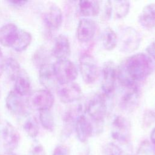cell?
I'll use <instances>...</instances> for the list:
<instances>
[{
    "label": "cell",
    "mask_w": 155,
    "mask_h": 155,
    "mask_svg": "<svg viewBox=\"0 0 155 155\" xmlns=\"http://www.w3.org/2000/svg\"><path fill=\"white\" fill-rule=\"evenodd\" d=\"M155 69L153 60L147 54L139 53L125 59L117 68V78L124 87L137 85L147 78Z\"/></svg>",
    "instance_id": "obj_1"
},
{
    "label": "cell",
    "mask_w": 155,
    "mask_h": 155,
    "mask_svg": "<svg viewBox=\"0 0 155 155\" xmlns=\"http://www.w3.org/2000/svg\"><path fill=\"white\" fill-rule=\"evenodd\" d=\"M117 35V45L120 51L130 53L136 51L140 43L139 32L131 27H123Z\"/></svg>",
    "instance_id": "obj_2"
},
{
    "label": "cell",
    "mask_w": 155,
    "mask_h": 155,
    "mask_svg": "<svg viewBox=\"0 0 155 155\" xmlns=\"http://www.w3.org/2000/svg\"><path fill=\"white\" fill-rule=\"evenodd\" d=\"M53 65L56 80L59 84L73 82L78 76L76 65L68 59L57 60Z\"/></svg>",
    "instance_id": "obj_3"
},
{
    "label": "cell",
    "mask_w": 155,
    "mask_h": 155,
    "mask_svg": "<svg viewBox=\"0 0 155 155\" xmlns=\"http://www.w3.org/2000/svg\"><path fill=\"white\" fill-rule=\"evenodd\" d=\"M86 111L90 118L96 123H101L107 112V105L104 94L96 93L89 100Z\"/></svg>",
    "instance_id": "obj_4"
},
{
    "label": "cell",
    "mask_w": 155,
    "mask_h": 155,
    "mask_svg": "<svg viewBox=\"0 0 155 155\" xmlns=\"http://www.w3.org/2000/svg\"><path fill=\"white\" fill-rule=\"evenodd\" d=\"M79 71L84 82L93 84L99 76V68L95 59L90 54H84L79 58Z\"/></svg>",
    "instance_id": "obj_5"
},
{
    "label": "cell",
    "mask_w": 155,
    "mask_h": 155,
    "mask_svg": "<svg viewBox=\"0 0 155 155\" xmlns=\"http://www.w3.org/2000/svg\"><path fill=\"white\" fill-rule=\"evenodd\" d=\"M111 135L120 143H128L131 137V125L128 120L122 116H116L111 123Z\"/></svg>",
    "instance_id": "obj_6"
},
{
    "label": "cell",
    "mask_w": 155,
    "mask_h": 155,
    "mask_svg": "<svg viewBox=\"0 0 155 155\" xmlns=\"http://www.w3.org/2000/svg\"><path fill=\"white\" fill-rule=\"evenodd\" d=\"M54 101L53 94L47 89H41L33 92L27 100L30 107L39 111L50 110Z\"/></svg>",
    "instance_id": "obj_7"
},
{
    "label": "cell",
    "mask_w": 155,
    "mask_h": 155,
    "mask_svg": "<svg viewBox=\"0 0 155 155\" xmlns=\"http://www.w3.org/2000/svg\"><path fill=\"white\" fill-rule=\"evenodd\" d=\"M117 79V68L111 61L105 62L102 68L101 88L105 96H111L115 88Z\"/></svg>",
    "instance_id": "obj_8"
},
{
    "label": "cell",
    "mask_w": 155,
    "mask_h": 155,
    "mask_svg": "<svg viewBox=\"0 0 155 155\" xmlns=\"http://www.w3.org/2000/svg\"><path fill=\"white\" fill-rule=\"evenodd\" d=\"M56 93L60 101L64 104L79 101L82 94L80 86L74 82L59 84L56 87Z\"/></svg>",
    "instance_id": "obj_9"
},
{
    "label": "cell",
    "mask_w": 155,
    "mask_h": 155,
    "mask_svg": "<svg viewBox=\"0 0 155 155\" xmlns=\"http://www.w3.org/2000/svg\"><path fill=\"white\" fill-rule=\"evenodd\" d=\"M1 136L5 153L13 152L18 147L20 140V135L16 128L6 122L2 128Z\"/></svg>",
    "instance_id": "obj_10"
},
{
    "label": "cell",
    "mask_w": 155,
    "mask_h": 155,
    "mask_svg": "<svg viewBox=\"0 0 155 155\" xmlns=\"http://www.w3.org/2000/svg\"><path fill=\"white\" fill-rule=\"evenodd\" d=\"M123 92L119 101L120 108L127 112L133 111L137 106L140 93L137 85L124 87Z\"/></svg>",
    "instance_id": "obj_11"
},
{
    "label": "cell",
    "mask_w": 155,
    "mask_h": 155,
    "mask_svg": "<svg viewBox=\"0 0 155 155\" xmlns=\"http://www.w3.org/2000/svg\"><path fill=\"white\" fill-rule=\"evenodd\" d=\"M7 108L17 116H25L28 114L30 107L27 101H25L23 97L18 94L15 91L8 93L5 99Z\"/></svg>",
    "instance_id": "obj_12"
},
{
    "label": "cell",
    "mask_w": 155,
    "mask_h": 155,
    "mask_svg": "<svg viewBox=\"0 0 155 155\" xmlns=\"http://www.w3.org/2000/svg\"><path fill=\"white\" fill-rule=\"evenodd\" d=\"M96 30V25L93 20L90 18H82L79 21L77 26V39L80 42L87 43L93 38Z\"/></svg>",
    "instance_id": "obj_13"
},
{
    "label": "cell",
    "mask_w": 155,
    "mask_h": 155,
    "mask_svg": "<svg viewBox=\"0 0 155 155\" xmlns=\"http://www.w3.org/2000/svg\"><path fill=\"white\" fill-rule=\"evenodd\" d=\"M74 128L77 137L82 142H85L94 132V127L91 122L84 114L77 117L74 122Z\"/></svg>",
    "instance_id": "obj_14"
},
{
    "label": "cell",
    "mask_w": 155,
    "mask_h": 155,
    "mask_svg": "<svg viewBox=\"0 0 155 155\" xmlns=\"http://www.w3.org/2000/svg\"><path fill=\"white\" fill-rule=\"evenodd\" d=\"M20 28L12 23L7 24L0 28V44L7 47H12L16 41Z\"/></svg>",
    "instance_id": "obj_15"
},
{
    "label": "cell",
    "mask_w": 155,
    "mask_h": 155,
    "mask_svg": "<svg viewBox=\"0 0 155 155\" xmlns=\"http://www.w3.org/2000/svg\"><path fill=\"white\" fill-rule=\"evenodd\" d=\"M70 44L68 38L64 35H59L54 41L51 50L52 55L58 60L67 59L70 54Z\"/></svg>",
    "instance_id": "obj_16"
},
{
    "label": "cell",
    "mask_w": 155,
    "mask_h": 155,
    "mask_svg": "<svg viewBox=\"0 0 155 155\" xmlns=\"http://www.w3.org/2000/svg\"><path fill=\"white\" fill-rule=\"evenodd\" d=\"M39 80L47 90H50L56 87V82L58 81L55 76L53 64L47 63L39 67Z\"/></svg>",
    "instance_id": "obj_17"
},
{
    "label": "cell",
    "mask_w": 155,
    "mask_h": 155,
    "mask_svg": "<svg viewBox=\"0 0 155 155\" xmlns=\"http://www.w3.org/2000/svg\"><path fill=\"white\" fill-rule=\"evenodd\" d=\"M63 21L61 9L56 5H51L44 15V21L48 28L51 30L58 29Z\"/></svg>",
    "instance_id": "obj_18"
},
{
    "label": "cell",
    "mask_w": 155,
    "mask_h": 155,
    "mask_svg": "<svg viewBox=\"0 0 155 155\" xmlns=\"http://www.w3.org/2000/svg\"><path fill=\"white\" fill-rule=\"evenodd\" d=\"M100 8V2L98 1H81L78 4L79 14L86 18L97 16L99 13Z\"/></svg>",
    "instance_id": "obj_19"
},
{
    "label": "cell",
    "mask_w": 155,
    "mask_h": 155,
    "mask_svg": "<svg viewBox=\"0 0 155 155\" xmlns=\"http://www.w3.org/2000/svg\"><path fill=\"white\" fill-rule=\"evenodd\" d=\"M140 25L147 28L155 27V4H150L145 6L139 16Z\"/></svg>",
    "instance_id": "obj_20"
},
{
    "label": "cell",
    "mask_w": 155,
    "mask_h": 155,
    "mask_svg": "<svg viewBox=\"0 0 155 155\" xmlns=\"http://www.w3.org/2000/svg\"><path fill=\"white\" fill-rule=\"evenodd\" d=\"M30 81L28 74L22 70L15 80V91L19 95H27L30 91Z\"/></svg>",
    "instance_id": "obj_21"
},
{
    "label": "cell",
    "mask_w": 155,
    "mask_h": 155,
    "mask_svg": "<svg viewBox=\"0 0 155 155\" xmlns=\"http://www.w3.org/2000/svg\"><path fill=\"white\" fill-rule=\"evenodd\" d=\"M101 39L103 47L106 50H113L117 45V35L110 27L104 29L101 35Z\"/></svg>",
    "instance_id": "obj_22"
},
{
    "label": "cell",
    "mask_w": 155,
    "mask_h": 155,
    "mask_svg": "<svg viewBox=\"0 0 155 155\" xmlns=\"http://www.w3.org/2000/svg\"><path fill=\"white\" fill-rule=\"evenodd\" d=\"M112 2V15L116 19L124 18L129 13L130 2L128 1H114Z\"/></svg>",
    "instance_id": "obj_23"
},
{
    "label": "cell",
    "mask_w": 155,
    "mask_h": 155,
    "mask_svg": "<svg viewBox=\"0 0 155 155\" xmlns=\"http://www.w3.org/2000/svg\"><path fill=\"white\" fill-rule=\"evenodd\" d=\"M31 39L32 37L29 32L20 28L18 38L12 48L16 51H22L28 47Z\"/></svg>",
    "instance_id": "obj_24"
},
{
    "label": "cell",
    "mask_w": 155,
    "mask_h": 155,
    "mask_svg": "<svg viewBox=\"0 0 155 155\" xmlns=\"http://www.w3.org/2000/svg\"><path fill=\"white\" fill-rule=\"evenodd\" d=\"M8 76L12 80H15L21 71L19 63L13 58H8L5 62V68Z\"/></svg>",
    "instance_id": "obj_25"
},
{
    "label": "cell",
    "mask_w": 155,
    "mask_h": 155,
    "mask_svg": "<svg viewBox=\"0 0 155 155\" xmlns=\"http://www.w3.org/2000/svg\"><path fill=\"white\" fill-rule=\"evenodd\" d=\"M23 128L26 133L31 137H36L39 133V124L37 119L34 116H30L26 119Z\"/></svg>",
    "instance_id": "obj_26"
},
{
    "label": "cell",
    "mask_w": 155,
    "mask_h": 155,
    "mask_svg": "<svg viewBox=\"0 0 155 155\" xmlns=\"http://www.w3.org/2000/svg\"><path fill=\"white\" fill-rule=\"evenodd\" d=\"M39 120L42 127L48 131H53L54 127L53 116L50 110L39 111Z\"/></svg>",
    "instance_id": "obj_27"
},
{
    "label": "cell",
    "mask_w": 155,
    "mask_h": 155,
    "mask_svg": "<svg viewBox=\"0 0 155 155\" xmlns=\"http://www.w3.org/2000/svg\"><path fill=\"white\" fill-rule=\"evenodd\" d=\"M136 155H155V148L151 143L145 140L139 145Z\"/></svg>",
    "instance_id": "obj_28"
},
{
    "label": "cell",
    "mask_w": 155,
    "mask_h": 155,
    "mask_svg": "<svg viewBox=\"0 0 155 155\" xmlns=\"http://www.w3.org/2000/svg\"><path fill=\"white\" fill-rule=\"evenodd\" d=\"M102 153L103 155H122L121 149L112 142L108 143L104 146Z\"/></svg>",
    "instance_id": "obj_29"
},
{
    "label": "cell",
    "mask_w": 155,
    "mask_h": 155,
    "mask_svg": "<svg viewBox=\"0 0 155 155\" xmlns=\"http://www.w3.org/2000/svg\"><path fill=\"white\" fill-rule=\"evenodd\" d=\"M47 53L44 49H39L33 55V62L39 65L40 67L41 65L47 64Z\"/></svg>",
    "instance_id": "obj_30"
},
{
    "label": "cell",
    "mask_w": 155,
    "mask_h": 155,
    "mask_svg": "<svg viewBox=\"0 0 155 155\" xmlns=\"http://www.w3.org/2000/svg\"><path fill=\"white\" fill-rule=\"evenodd\" d=\"M69 148L64 145H59L54 149L53 155H69Z\"/></svg>",
    "instance_id": "obj_31"
},
{
    "label": "cell",
    "mask_w": 155,
    "mask_h": 155,
    "mask_svg": "<svg viewBox=\"0 0 155 155\" xmlns=\"http://www.w3.org/2000/svg\"><path fill=\"white\" fill-rule=\"evenodd\" d=\"M104 18L108 20L112 16V2L111 1L105 2L104 10Z\"/></svg>",
    "instance_id": "obj_32"
},
{
    "label": "cell",
    "mask_w": 155,
    "mask_h": 155,
    "mask_svg": "<svg viewBox=\"0 0 155 155\" xmlns=\"http://www.w3.org/2000/svg\"><path fill=\"white\" fill-rule=\"evenodd\" d=\"M32 155H46V153L42 145L38 144L33 147L32 150Z\"/></svg>",
    "instance_id": "obj_33"
},
{
    "label": "cell",
    "mask_w": 155,
    "mask_h": 155,
    "mask_svg": "<svg viewBox=\"0 0 155 155\" xmlns=\"http://www.w3.org/2000/svg\"><path fill=\"white\" fill-rule=\"evenodd\" d=\"M147 52L148 53V55L153 60L155 61V42H151L149 44L147 48Z\"/></svg>",
    "instance_id": "obj_34"
},
{
    "label": "cell",
    "mask_w": 155,
    "mask_h": 155,
    "mask_svg": "<svg viewBox=\"0 0 155 155\" xmlns=\"http://www.w3.org/2000/svg\"><path fill=\"white\" fill-rule=\"evenodd\" d=\"M5 59L4 58L2 51L0 48V78L2 76L5 68Z\"/></svg>",
    "instance_id": "obj_35"
},
{
    "label": "cell",
    "mask_w": 155,
    "mask_h": 155,
    "mask_svg": "<svg viewBox=\"0 0 155 155\" xmlns=\"http://www.w3.org/2000/svg\"><path fill=\"white\" fill-rule=\"evenodd\" d=\"M9 2L15 6H22L25 5L28 1H10Z\"/></svg>",
    "instance_id": "obj_36"
},
{
    "label": "cell",
    "mask_w": 155,
    "mask_h": 155,
    "mask_svg": "<svg viewBox=\"0 0 155 155\" xmlns=\"http://www.w3.org/2000/svg\"><path fill=\"white\" fill-rule=\"evenodd\" d=\"M150 139H151V141L153 145L155 148V127L153 128V130H152V131L151 133Z\"/></svg>",
    "instance_id": "obj_37"
},
{
    "label": "cell",
    "mask_w": 155,
    "mask_h": 155,
    "mask_svg": "<svg viewBox=\"0 0 155 155\" xmlns=\"http://www.w3.org/2000/svg\"><path fill=\"white\" fill-rule=\"evenodd\" d=\"M3 155H17V154H16L13 152H12V153H5Z\"/></svg>",
    "instance_id": "obj_38"
},
{
    "label": "cell",
    "mask_w": 155,
    "mask_h": 155,
    "mask_svg": "<svg viewBox=\"0 0 155 155\" xmlns=\"http://www.w3.org/2000/svg\"><path fill=\"white\" fill-rule=\"evenodd\" d=\"M1 91H0V98H1Z\"/></svg>",
    "instance_id": "obj_39"
},
{
    "label": "cell",
    "mask_w": 155,
    "mask_h": 155,
    "mask_svg": "<svg viewBox=\"0 0 155 155\" xmlns=\"http://www.w3.org/2000/svg\"><path fill=\"white\" fill-rule=\"evenodd\" d=\"M0 120H1V116H0Z\"/></svg>",
    "instance_id": "obj_40"
}]
</instances>
